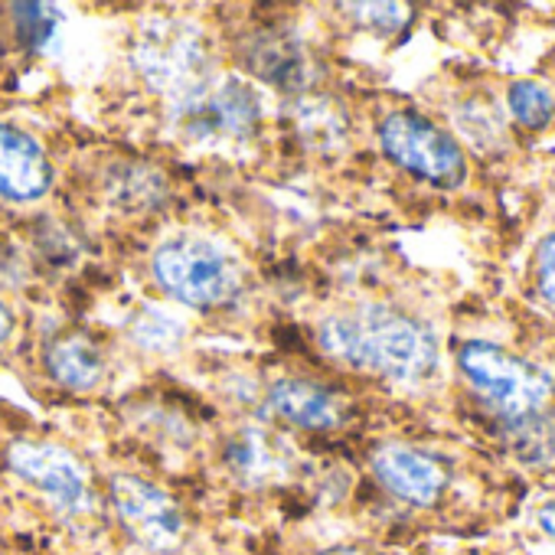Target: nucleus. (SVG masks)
Listing matches in <instances>:
<instances>
[{"label": "nucleus", "mask_w": 555, "mask_h": 555, "mask_svg": "<svg viewBox=\"0 0 555 555\" xmlns=\"http://www.w3.org/2000/svg\"><path fill=\"white\" fill-rule=\"evenodd\" d=\"M318 340L331 360L392 383H422L438 366L435 331L389 305L334 314L318 327Z\"/></svg>", "instance_id": "1"}, {"label": "nucleus", "mask_w": 555, "mask_h": 555, "mask_svg": "<svg viewBox=\"0 0 555 555\" xmlns=\"http://www.w3.org/2000/svg\"><path fill=\"white\" fill-rule=\"evenodd\" d=\"M151 278L167 298L196 311L225 308L242 292L238 264L212 242L193 235L160 242L151 255Z\"/></svg>", "instance_id": "2"}, {"label": "nucleus", "mask_w": 555, "mask_h": 555, "mask_svg": "<svg viewBox=\"0 0 555 555\" xmlns=\"http://www.w3.org/2000/svg\"><path fill=\"white\" fill-rule=\"evenodd\" d=\"M457 370L464 373L467 386L503 415V422L542 412L552 396V383L545 373H539V366L496 344H464L457 350Z\"/></svg>", "instance_id": "3"}, {"label": "nucleus", "mask_w": 555, "mask_h": 555, "mask_svg": "<svg viewBox=\"0 0 555 555\" xmlns=\"http://www.w3.org/2000/svg\"><path fill=\"white\" fill-rule=\"evenodd\" d=\"M379 144L392 164L402 170L435 183V186H461L467 177V157L454 134L422 118L418 112H392L379 121Z\"/></svg>", "instance_id": "4"}, {"label": "nucleus", "mask_w": 555, "mask_h": 555, "mask_svg": "<svg viewBox=\"0 0 555 555\" xmlns=\"http://www.w3.org/2000/svg\"><path fill=\"white\" fill-rule=\"evenodd\" d=\"M108 493H112V509H115L121 529L141 548L167 555L183 545L186 519H183V509L177 506V500L164 487H157L138 474H115Z\"/></svg>", "instance_id": "5"}, {"label": "nucleus", "mask_w": 555, "mask_h": 555, "mask_svg": "<svg viewBox=\"0 0 555 555\" xmlns=\"http://www.w3.org/2000/svg\"><path fill=\"white\" fill-rule=\"evenodd\" d=\"M8 464L24 483L37 487L63 513L89 509V477L66 448L50 441H17L8 451Z\"/></svg>", "instance_id": "6"}, {"label": "nucleus", "mask_w": 555, "mask_h": 555, "mask_svg": "<svg viewBox=\"0 0 555 555\" xmlns=\"http://www.w3.org/2000/svg\"><path fill=\"white\" fill-rule=\"evenodd\" d=\"M261 99L238 79H222L209 92L196 95L186 108V128L196 141L248 138L261 125Z\"/></svg>", "instance_id": "7"}, {"label": "nucleus", "mask_w": 555, "mask_h": 555, "mask_svg": "<svg viewBox=\"0 0 555 555\" xmlns=\"http://www.w3.org/2000/svg\"><path fill=\"white\" fill-rule=\"evenodd\" d=\"M370 464L383 490L409 506H435L448 487L444 464L409 444H383Z\"/></svg>", "instance_id": "8"}, {"label": "nucleus", "mask_w": 555, "mask_h": 555, "mask_svg": "<svg viewBox=\"0 0 555 555\" xmlns=\"http://www.w3.org/2000/svg\"><path fill=\"white\" fill-rule=\"evenodd\" d=\"M53 190V164L43 144L14 121H0V199L37 203Z\"/></svg>", "instance_id": "9"}, {"label": "nucleus", "mask_w": 555, "mask_h": 555, "mask_svg": "<svg viewBox=\"0 0 555 555\" xmlns=\"http://www.w3.org/2000/svg\"><path fill=\"white\" fill-rule=\"evenodd\" d=\"M271 412L301 431H334L347 418V402L331 386L308 376H282L268 386Z\"/></svg>", "instance_id": "10"}, {"label": "nucleus", "mask_w": 555, "mask_h": 555, "mask_svg": "<svg viewBox=\"0 0 555 555\" xmlns=\"http://www.w3.org/2000/svg\"><path fill=\"white\" fill-rule=\"evenodd\" d=\"M43 363L50 379L69 392H92L108 376V360L102 347L82 331H66L53 337L43 350Z\"/></svg>", "instance_id": "11"}, {"label": "nucleus", "mask_w": 555, "mask_h": 555, "mask_svg": "<svg viewBox=\"0 0 555 555\" xmlns=\"http://www.w3.org/2000/svg\"><path fill=\"white\" fill-rule=\"evenodd\" d=\"M245 66L278 86V89H305L311 82V69H308V53L301 47V40H295L285 30H258L242 53Z\"/></svg>", "instance_id": "12"}, {"label": "nucleus", "mask_w": 555, "mask_h": 555, "mask_svg": "<svg viewBox=\"0 0 555 555\" xmlns=\"http://www.w3.org/2000/svg\"><path fill=\"white\" fill-rule=\"evenodd\" d=\"M199 63H203L199 47L183 37H160L141 43V73L164 92L199 95L196 92L203 79Z\"/></svg>", "instance_id": "13"}, {"label": "nucleus", "mask_w": 555, "mask_h": 555, "mask_svg": "<svg viewBox=\"0 0 555 555\" xmlns=\"http://www.w3.org/2000/svg\"><path fill=\"white\" fill-rule=\"evenodd\" d=\"M222 464L232 470L235 480L248 487H264L285 470L282 451L274 448V441L264 431H255V428H242L229 435L222 448Z\"/></svg>", "instance_id": "14"}, {"label": "nucleus", "mask_w": 555, "mask_h": 555, "mask_svg": "<svg viewBox=\"0 0 555 555\" xmlns=\"http://www.w3.org/2000/svg\"><path fill=\"white\" fill-rule=\"evenodd\" d=\"M164 177L138 160H125L118 167H112V173H105V196L112 206L128 209V212H144L164 203Z\"/></svg>", "instance_id": "15"}, {"label": "nucleus", "mask_w": 555, "mask_h": 555, "mask_svg": "<svg viewBox=\"0 0 555 555\" xmlns=\"http://www.w3.org/2000/svg\"><path fill=\"white\" fill-rule=\"evenodd\" d=\"M295 128L311 151H337L347 144V115L324 95H305L295 102Z\"/></svg>", "instance_id": "16"}, {"label": "nucleus", "mask_w": 555, "mask_h": 555, "mask_svg": "<svg viewBox=\"0 0 555 555\" xmlns=\"http://www.w3.org/2000/svg\"><path fill=\"white\" fill-rule=\"evenodd\" d=\"M513 454L529 467H545L555 461V422L542 412L506 422Z\"/></svg>", "instance_id": "17"}, {"label": "nucleus", "mask_w": 555, "mask_h": 555, "mask_svg": "<svg viewBox=\"0 0 555 555\" xmlns=\"http://www.w3.org/2000/svg\"><path fill=\"white\" fill-rule=\"evenodd\" d=\"M8 14L17 47L30 53L47 50L60 27V11H53L50 4H8Z\"/></svg>", "instance_id": "18"}, {"label": "nucleus", "mask_w": 555, "mask_h": 555, "mask_svg": "<svg viewBox=\"0 0 555 555\" xmlns=\"http://www.w3.org/2000/svg\"><path fill=\"white\" fill-rule=\"evenodd\" d=\"M506 105H509V115L516 118V125L522 128H545L552 118H555V99L545 86L532 82V79H519L509 86L506 92Z\"/></svg>", "instance_id": "19"}, {"label": "nucleus", "mask_w": 555, "mask_h": 555, "mask_svg": "<svg viewBox=\"0 0 555 555\" xmlns=\"http://www.w3.org/2000/svg\"><path fill=\"white\" fill-rule=\"evenodd\" d=\"M340 14H350V21L360 30L379 34V37L399 34L412 21V11L402 4H347V8H340Z\"/></svg>", "instance_id": "20"}, {"label": "nucleus", "mask_w": 555, "mask_h": 555, "mask_svg": "<svg viewBox=\"0 0 555 555\" xmlns=\"http://www.w3.org/2000/svg\"><path fill=\"white\" fill-rule=\"evenodd\" d=\"M457 128H461L470 141H477V144H493V141H500V134H503L500 115L490 108V102H487V105H483V102L464 105V108L457 112Z\"/></svg>", "instance_id": "21"}, {"label": "nucleus", "mask_w": 555, "mask_h": 555, "mask_svg": "<svg viewBox=\"0 0 555 555\" xmlns=\"http://www.w3.org/2000/svg\"><path fill=\"white\" fill-rule=\"evenodd\" d=\"M535 285H539V295L548 305H555V232L535 245Z\"/></svg>", "instance_id": "22"}, {"label": "nucleus", "mask_w": 555, "mask_h": 555, "mask_svg": "<svg viewBox=\"0 0 555 555\" xmlns=\"http://www.w3.org/2000/svg\"><path fill=\"white\" fill-rule=\"evenodd\" d=\"M177 324L170 321V318H164V314H157V311H147L144 314V321H138L134 324V337L141 340V344H147V347H167L170 340H177Z\"/></svg>", "instance_id": "23"}, {"label": "nucleus", "mask_w": 555, "mask_h": 555, "mask_svg": "<svg viewBox=\"0 0 555 555\" xmlns=\"http://www.w3.org/2000/svg\"><path fill=\"white\" fill-rule=\"evenodd\" d=\"M318 555H383V552H376V548H370V545L350 542V545H331V548H324V552H318Z\"/></svg>", "instance_id": "24"}, {"label": "nucleus", "mask_w": 555, "mask_h": 555, "mask_svg": "<svg viewBox=\"0 0 555 555\" xmlns=\"http://www.w3.org/2000/svg\"><path fill=\"white\" fill-rule=\"evenodd\" d=\"M14 334V311L8 308V301L0 298V344H8Z\"/></svg>", "instance_id": "25"}, {"label": "nucleus", "mask_w": 555, "mask_h": 555, "mask_svg": "<svg viewBox=\"0 0 555 555\" xmlns=\"http://www.w3.org/2000/svg\"><path fill=\"white\" fill-rule=\"evenodd\" d=\"M539 526H542L545 535L555 539V503H545V506L539 509Z\"/></svg>", "instance_id": "26"}]
</instances>
